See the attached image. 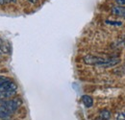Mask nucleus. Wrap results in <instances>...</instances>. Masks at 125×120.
<instances>
[{"mask_svg": "<svg viewBox=\"0 0 125 120\" xmlns=\"http://www.w3.org/2000/svg\"><path fill=\"white\" fill-rule=\"evenodd\" d=\"M21 105V100L19 98H14V99H9L5 101H0V106L4 107L11 114L14 113L16 110Z\"/></svg>", "mask_w": 125, "mask_h": 120, "instance_id": "nucleus-1", "label": "nucleus"}, {"mask_svg": "<svg viewBox=\"0 0 125 120\" xmlns=\"http://www.w3.org/2000/svg\"><path fill=\"white\" fill-rule=\"evenodd\" d=\"M108 60H109V59H104V58L94 56V55H88V56H85V57L83 58V61H84L86 64L96 65V66H99L100 64L106 62Z\"/></svg>", "mask_w": 125, "mask_h": 120, "instance_id": "nucleus-2", "label": "nucleus"}, {"mask_svg": "<svg viewBox=\"0 0 125 120\" xmlns=\"http://www.w3.org/2000/svg\"><path fill=\"white\" fill-rule=\"evenodd\" d=\"M16 95V90L11 91H0V101L9 100L11 98H14Z\"/></svg>", "mask_w": 125, "mask_h": 120, "instance_id": "nucleus-3", "label": "nucleus"}, {"mask_svg": "<svg viewBox=\"0 0 125 120\" xmlns=\"http://www.w3.org/2000/svg\"><path fill=\"white\" fill-rule=\"evenodd\" d=\"M120 61V60L118 58H115V59H109L106 62L102 63L99 65V67H103V68H108V67H113L115 65H116L118 62Z\"/></svg>", "mask_w": 125, "mask_h": 120, "instance_id": "nucleus-4", "label": "nucleus"}, {"mask_svg": "<svg viewBox=\"0 0 125 120\" xmlns=\"http://www.w3.org/2000/svg\"><path fill=\"white\" fill-rule=\"evenodd\" d=\"M112 14L117 16L125 17V7L122 6H115L112 9Z\"/></svg>", "mask_w": 125, "mask_h": 120, "instance_id": "nucleus-5", "label": "nucleus"}, {"mask_svg": "<svg viewBox=\"0 0 125 120\" xmlns=\"http://www.w3.org/2000/svg\"><path fill=\"white\" fill-rule=\"evenodd\" d=\"M82 102L87 108H92L94 105V99L90 95H83L82 96Z\"/></svg>", "mask_w": 125, "mask_h": 120, "instance_id": "nucleus-6", "label": "nucleus"}, {"mask_svg": "<svg viewBox=\"0 0 125 120\" xmlns=\"http://www.w3.org/2000/svg\"><path fill=\"white\" fill-rule=\"evenodd\" d=\"M10 112L2 106H0V118L1 119H4V118H7L8 116H10Z\"/></svg>", "mask_w": 125, "mask_h": 120, "instance_id": "nucleus-7", "label": "nucleus"}, {"mask_svg": "<svg viewBox=\"0 0 125 120\" xmlns=\"http://www.w3.org/2000/svg\"><path fill=\"white\" fill-rule=\"evenodd\" d=\"M99 115H100V118L102 120H108L111 117V112H110L109 110H103L100 111Z\"/></svg>", "mask_w": 125, "mask_h": 120, "instance_id": "nucleus-8", "label": "nucleus"}, {"mask_svg": "<svg viewBox=\"0 0 125 120\" xmlns=\"http://www.w3.org/2000/svg\"><path fill=\"white\" fill-rule=\"evenodd\" d=\"M115 120H125V110L124 111H120L115 113Z\"/></svg>", "mask_w": 125, "mask_h": 120, "instance_id": "nucleus-9", "label": "nucleus"}, {"mask_svg": "<svg viewBox=\"0 0 125 120\" xmlns=\"http://www.w3.org/2000/svg\"><path fill=\"white\" fill-rule=\"evenodd\" d=\"M7 80H9V78H7V77H5V76H0V87H1Z\"/></svg>", "mask_w": 125, "mask_h": 120, "instance_id": "nucleus-10", "label": "nucleus"}, {"mask_svg": "<svg viewBox=\"0 0 125 120\" xmlns=\"http://www.w3.org/2000/svg\"><path fill=\"white\" fill-rule=\"evenodd\" d=\"M115 2H116L118 5H120V6L125 5V0H115Z\"/></svg>", "mask_w": 125, "mask_h": 120, "instance_id": "nucleus-11", "label": "nucleus"}, {"mask_svg": "<svg viewBox=\"0 0 125 120\" xmlns=\"http://www.w3.org/2000/svg\"><path fill=\"white\" fill-rule=\"evenodd\" d=\"M29 2H31V3H33V4H35V3H37L38 2V0H28Z\"/></svg>", "mask_w": 125, "mask_h": 120, "instance_id": "nucleus-12", "label": "nucleus"}, {"mask_svg": "<svg viewBox=\"0 0 125 120\" xmlns=\"http://www.w3.org/2000/svg\"><path fill=\"white\" fill-rule=\"evenodd\" d=\"M4 3H6V2H5V0H0V5H3Z\"/></svg>", "mask_w": 125, "mask_h": 120, "instance_id": "nucleus-13", "label": "nucleus"}, {"mask_svg": "<svg viewBox=\"0 0 125 120\" xmlns=\"http://www.w3.org/2000/svg\"><path fill=\"white\" fill-rule=\"evenodd\" d=\"M123 43H124V46H125V36H124V38H123Z\"/></svg>", "mask_w": 125, "mask_h": 120, "instance_id": "nucleus-14", "label": "nucleus"}, {"mask_svg": "<svg viewBox=\"0 0 125 120\" xmlns=\"http://www.w3.org/2000/svg\"><path fill=\"white\" fill-rule=\"evenodd\" d=\"M11 2H14L15 3V2H16V0H11Z\"/></svg>", "mask_w": 125, "mask_h": 120, "instance_id": "nucleus-15", "label": "nucleus"}, {"mask_svg": "<svg viewBox=\"0 0 125 120\" xmlns=\"http://www.w3.org/2000/svg\"><path fill=\"white\" fill-rule=\"evenodd\" d=\"M0 59H1V53H0Z\"/></svg>", "mask_w": 125, "mask_h": 120, "instance_id": "nucleus-16", "label": "nucleus"}]
</instances>
